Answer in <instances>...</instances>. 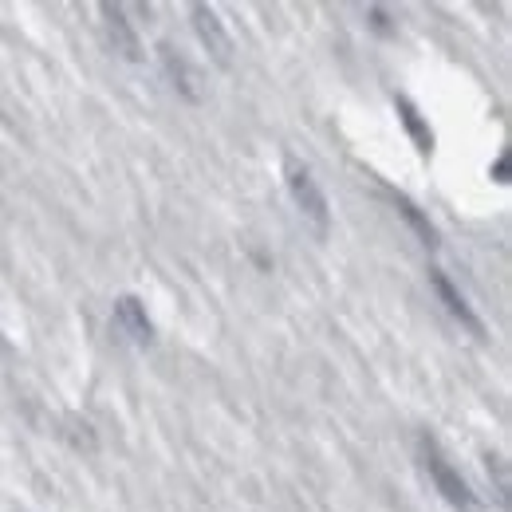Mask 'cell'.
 Instances as JSON below:
<instances>
[{"instance_id": "cell-4", "label": "cell", "mask_w": 512, "mask_h": 512, "mask_svg": "<svg viewBox=\"0 0 512 512\" xmlns=\"http://www.w3.org/2000/svg\"><path fill=\"white\" fill-rule=\"evenodd\" d=\"M430 284H434V288H438V296L446 300L449 316H453V320H461V323H465V327H469L473 335H481V320L473 316V308L465 304V296H461V292H457V288H453V284H449V280H446V272H438V268H430Z\"/></svg>"}, {"instance_id": "cell-6", "label": "cell", "mask_w": 512, "mask_h": 512, "mask_svg": "<svg viewBox=\"0 0 512 512\" xmlns=\"http://www.w3.org/2000/svg\"><path fill=\"white\" fill-rule=\"evenodd\" d=\"M115 320H119V327H127L134 343H150V320H146V312H142V304L134 296H123L115 304Z\"/></svg>"}, {"instance_id": "cell-1", "label": "cell", "mask_w": 512, "mask_h": 512, "mask_svg": "<svg viewBox=\"0 0 512 512\" xmlns=\"http://www.w3.org/2000/svg\"><path fill=\"white\" fill-rule=\"evenodd\" d=\"M422 465H426V473L434 477V485H438V493L446 497L453 509L461 512H477V497L469 493V485L461 481V473L449 465L446 457H442V449L434 446L430 438H422Z\"/></svg>"}, {"instance_id": "cell-3", "label": "cell", "mask_w": 512, "mask_h": 512, "mask_svg": "<svg viewBox=\"0 0 512 512\" xmlns=\"http://www.w3.org/2000/svg\"><path fill=\"white\" fill-rule=\"evenodd\" d=\"M193 24H197V36L205 40V48L213 52V60H217V64H229L233 44H229V36H225V28H221L217 12H213V8H205V4H197V8H193Z\"/></svg>"}, {"instance_id": "cell-7", "label": "cell", "mask_w": 512, "mask_h": 512, "mask_svg": "<svg viewBox=\"0 0 512 512\" xmlns=\"http://www.w3.org/2000/svg\"><path fill=\"white\" fill-rule=\"evenodd\" d=\"M398 213H402V217H406V221H410V225L422 233V241H426V245H438V233H434V225H430V221H426V217H422V213H418V209H414L406 197H398Z\"/></svg>"}, {"instance_id": "cell-8", "label": "cell", "mask_w": 512, "mask_h": 512, "mask_svg": "<svg viewBox=\"0 0 512 512\" xmlns=\"http://www.w3.org/2000/svg\"><path fill=\"white\" fill-rule=\"evenodd\" d=\"M162 52H166L162 60H166V67H170V75L178 79V87H182V91H186L190 99H197V91H193V75H190V67L182 64V60H174V52H170V48H162Z\"/></svg>"}, {"instance_id": "cell-5", "label": "cell", "mask_w": 512, "mask_h": 512, "mask_svg": "<svg viewBox=\"0 0 512 512\" xmlns=\"http://www.w3.org/2000/svg\"><path fill=\"white\" fill-rule=\"evenodd\" d=\"M103 16L111 24V40H115V52H123L127 60H138V36L130 32L127 24V12L119 4H103Z\"/></svg>"}, {"instance_id": "cell-9", "label": "cell", "mask_w": 512, "mask_h": 512, "mask_svg": "<svg viewBox=\"0 0 512 512\" xmlns=\"http://www.w3.org/2000/svg\"><path fill=\"white\" fill-rule=\"evenodd\" d=\"M398 107H402V119H406V127L414 130V138H418V150H430V146H434V138H430V134L422 130V123H418V115L410 111V103H398Z\"/></svg>"}, {"instance_id": "cell-2", "label": "cell", "mask_w": 512, "mask_h": 512, "mask_svg": "<svg viewBox=\"0 0 512 512\" xmlns=\"http://www.w3.org/2000/svg\"><path fill=\"white\" fill-rule=\"evenodd\" d=\"M288 186H292V197H296L300 213L316 225V233L323 237L327 225H331V209H327V197L320 193V186L312 182V174L304 166H288Z\"/></svg>"}]
</instances>
